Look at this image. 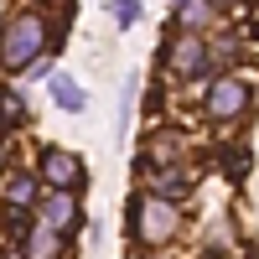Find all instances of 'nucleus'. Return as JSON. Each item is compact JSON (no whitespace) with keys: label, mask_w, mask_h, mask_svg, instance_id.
<instances>
[{"label":"nucleus","mask_w":259,"mask_h":259,"mask_svg":"<svg viewBox=\"0 0 259 259\" xmlns=\"http://www.w3.org/2000/svg\"><path fill=\"white\" fill-rule=\"evenodd\" d=\"M41 36H47L41 16H16L6 26V41H0V62H6V68H26V62L41 52Z\"/></svg>","instance_id":"nucleus-1"},{"label":"nucleus","mask_w":259,"mask_h":259,"mask_svg":"<svg viewBox=\"0 0 259 259\" xmlns=\"http://www.w3.org/2000/svg\"><path fill=\"white\" fill-rule=\"evenodd\" d=\"M171 228H177V207H171L166 197H140L135 202V233H140V244H166Z\"/></svg>","instance_id":"nucleus-2"},{"label":"nucleus","mask_w":259,"mask_h":259,"mask_svg":"<svg viewBox=\"0 0 259 259\" xmlns=\"http://www.w3.org/2000/svg\"><path fill=\"white\" fill-rule=\"evenodd\" d=\"M249 109V83L244 78H218L207 89V114L212 119H233V114H244Z\"/></svg>","instance_id":"nucleus-3"},{"label":"nucleus","mask_w":259,"mask_h":259,"mask_svg":"<svg viewBox=\"0 0 259 259\" xmlns=\"http://www.w3.org/2000/svg\"><path fill=\"white\" fill-rule=\"evenodd\" d=\"M41 177H47L57 192H68V187H78V177H83V166L68 156V150H47L41 156Z\"/></svg>","instance_id":"nucleus-4"},{"label":"nucleus","mask_w":259,"mask_h":259,"mask_svg":"<svg viewBox=\"0 0 259 259\" xmlns=\"http://www.w3.org/2000/svg\"><path fill=\"white\" fill-rule=\"evenodd\" d=\"M26 259H57L62 254V239H57V228H47V223H36L31 233H26V249H21Z\"/></svg>","instance_id":"nucleus-5"},{"label":"nucleus","mask_w":259,"mask_h":259,"mask_svg":"<svg viewBox=\"0 0 259 259\" xmlns=\"http://www.w3.org/2000/svg\"><path fill=\"white\" fill-rule=\"evenodd\" d=\"M73 218H78V207H73L68 192H52V197L41 202V223L47 228H73Z\"/></svg>","instance_id":"nucleus-6"},{"label":"nucleus","mask_w":259,"mask_h":259,"mask_svg":"<svg viewBox=\"0 0 259 259\" xmlns=\"http://www.w3.org/2000/svg\"><path fill=\"white\" fill-rule=\"evenodd\" d=\"M171 62H177V73H197L202 68V62H207V47H202V36H182V47L177 52H171Z\"/></svg>","instance_id":"nucleus-7"},{"label":"nucleus","mask_w":259,"mask_h":259,"mask_svg":"<svg viewBox=\"0 0 259 259\" xmlns=\"http://www.w3.org/2000/svg\"><path fill=\"white\" fill-rule=\"evenodd\" d=\"M52 99L62 104V109H73V114H78V109H89V94H83L73 78H52Z\"/></svg>","instance_id":"nucleus-8"},{"label":"nucleus","mask_w":259,"mask_h":259,"mask_svg":"<svg viewBox=\"0 0 259 259\" xmlns=\"http://www.w3.org/2000/svg\"><path fill=\"white\" fill-rule=\"evenodd\" d=\"M31 197H36V182H31V177H11V187H6V202H11V207H26Z\"/></svg>","instance_id":"nucleus-9"},{"label":"nucleus","mask_w":259,"mask_h":259,"mask_svg":"<svg viewBox=\"0 0 259 259\" xmlns=\"http://www.w3.org/2000/svg\"><path fill=\"white\" fill-rule=\"evenodd\" d=\"M177 150H182L177 135H156V140H150V161H166V166H171V161H177Z\"/></svg>","instance_id":"nucleus-10"},{"label":"nucleus","mask_w":259,"mask_h":259,"mask_svg":"<svg viewBox=\"0 0 259 259\" xmlns=\"http://www.w3.org/2000/svg\"><path fill=\"white\" fill-rule=\"evenodd\" d=\"M182 21H187V26H202V21H207V0H187V6H182Z\"/></svg>","instance_id":"nucleus-11"},{"label":"nucleus","mask_w":259,"mask_h":259,"mask_svg":"<svg viewBox=\"0 0 259 259\" xmlns=\"http://www.w3.org/2000/svg\"><path fill=\"white\" fill-rule=\"evenodd\" d=\"M0 109L11 114V124H21V119H26V104H21V94H0Z\"/></svg>","instance_id":"nucleus-12"},{"label":"nucleus","mask_w":259,"mask_h":259,"mask_svg":"<svg viewBox=\"0 0 259 259\" xmlns=\"http://www.w3.org/2000/svg\"><path fill=\"white\" fill-rule=\"evenodd\" d=\"M114 21H119V26L140 21V0H114Z\"/></svg>","instance_id":"nucleus-13"},{"label":"nucleus","mask_w":259,"mask_h":259,"mask_svg":"<svg viewBox=\"0 0 259 259\" xmlns=\"http://www.w3.org/2000/svg\"><path fill=\"white\" fill-rule=\"evenodd\" d=\"M6 259H26V254H6Z\"/></svg>","instance_id":"nucleus-14"},{"label":"nucleus","mask_w":259,"mask_h":259,"mask_svg":"<svg viewBox=\"0 0 259 259\" xmlns=\"http://www.w3.org/2000/svg\"><path fill=\"white\" fill-rule=\"evenodd\" d=\"M171 6H187V0H171Z\"/></svg>","instance_id":"nucleus-15"},{"label":"nucleus","mask_w":259,"mask_h":259,"mask_svg":"<svg viewBox=\"0 0 259 259\" xmlns=\"http://www.w3.org/2000/svg\"><path fill=\"white\" fill-rule=\"evenodd\" d=\"M0 161H6V150H0Z\"/></svg>","instance_id":"nucleus-16"},{"label":"nucleus","mask_w":259,"mask_h":259,"mask_svg":"<svg viewBox=\"0 0 259 259\" xmlns=\"http://www.w3.org/2000/svg\"><path fill=\"white\" fill-rule=\"evenodd\" d=\"M145 259H156V254H145Z\"/></svg>","instance_id":"nucleus-17"}]
</instances>
